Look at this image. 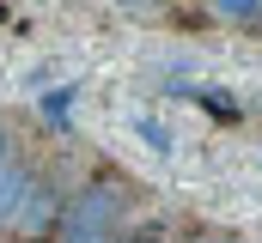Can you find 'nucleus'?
Wrapping results in <instances>:
<instances>
[{
    "label": "nucleus",
    "instance_id": "obj_1",
    "mask_svg": "<svg viewBox=\"0 0 262 243\" xmlns=\"http://www.w3.org/2000/svg\"><path fill=\"white\" fill-rule=\"evenodd\" d=\"M122 225H128V188L116 177H92L55 219L61 243H122Z\"/></svg>",
    "mask_w": 262,
    "mask_h": 243
},
{
    "label": "nucleus",
    "instance_id": "obj_2",
    "mask_svg": "<svg viewBox=\"0 0 262 243\" xmlns=\"http://www.w3.org/2000/svg\"><path fill=\"white\" fill-rule=\"evenodd\" d=\"M55 219H61V201H55L43 182H31V188H25V201H18V213H12V231L43 237V231H55Z\"/></svg>",
    "mask_w": 262,
    "mask_h": 243
},
{
    "label": "nucleus",
    "instance_id": "obj_3",
    "mask_svg": "<svg viewBox=\"0 0 262 243\" xmlns=\"http://www.w3.org/2000/svg\"><path fill=\"white\" fill-rule=\"evenodd\" d=\"M25 188H31V171H25L18 158H6V164H0V231L12 225V213H18V201H25Z\"/></svg>",
    "mask_w": 262,
    "mask_h": 243
},
{
    "label": "nucleus",
    "instance_id": "obj_4",
    "mask_svg": "<svg viewBox=\"0 0 262 243\" xmlns=\"http://www.w3.org/2000/svg\"><path fill=\"white\" fill-rule=\"evenodd\" d=\"M213 12H226V18H256L262 0H213Z\"/></svg>",
    "mask_w": 262,
    "mask_h": 243
},
{
    "label": "nucleus",
    "instance_id": "obj_5",
    "mask_svg": "<svg viewBox=\"0 0 262 243\" xmlns=\"http://www.w3.org/2000/svg\"><path fill=\"white\" fill-rule=\"evenodd\" d=\"M67 104H73V91H49V98H43V116L61 128V121H67Z\"/></svg>",
    "mask_w": 262,
    "mask_h": 243
},
{
    "label": "nucleus",
    "instance_id": "obj_6",
    "mask_svg": "<svg viewBox=\"0 0 262 243\" xmlns=\"http://www.w3.org/2000/svg\"><path fill=\"white\" fill-rule=\"evenodd\" d=\"M189 243H244V237H232V231H195Z\"/></svg>",
    "mask_w": 262,
    "mask_h": 243
},
{
    "label": "nucleus",
    "instance_id": "obj_7",
    "mask_svg": "<svg viewBox=\"0 0 262 243\" xmlns=\"http://www.w3.org/2000/svg\"><path fill=\"white\" fill-rule=\"evenodd\" d=\"M12 158V134H6V121H0V164Z\"/></svg>",
    "mask_w": 262,
    "mask_h": 243
}]
</instances>
